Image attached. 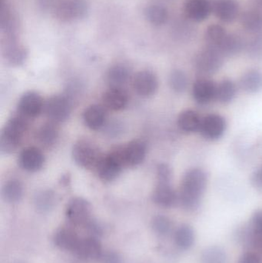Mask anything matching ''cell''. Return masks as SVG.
Listing matches in <instances>:
<instances>
[{
    "label": "cell",
    "instance_id": "obj_1",
    "mask_svg": "<svg viewBox=\"0 0 262 263\" xmlns=\"http://www.w3.org/2000/svg\"><path fill=\"white\" fill-rule=\"evenodd\" d=\"M207 182V174L201 168H191L186 172L178 194V203L184 210L193 211L199 207Z\"/></svg>",
    "mask_w": 262,
    "mask_h": 263
},
{
    "label": "cell",
    "instance_id": "obj_2",
    "mask_svg": "<svg viewBox=\"0 0 262 263\" xmlns=\"http://www.w3.org/2000/svg\"><path fill=\"white\" fill-rule=\"evenodd\" d=\"M27 118L23 116H15L6 123L0 135V149L2 153H13L23 140L27 130Z\"/></svg>",
    "mask_w": 262,
    "mask_h": 263
},
{
    "label": "cell",
    "instance_id": "obj_3",
    "mask_svg": "<svg viewBox=\"0 0 262 263\" xmlns=\"http://www.w3.org/2000/svg\"><path fill=\"white\" fill-rule=\"evenodd\" d=\"M72 157L78 166L90 170L96 168L103 156L95 144L87 140H80L74 145Z\"/></svg>",
    "mask_w": 262,
    "mask_h": 263
},
{
    "label": "cell",
    "instance_id": "obj_4",
    "mask_svg": "<svg viewBox=\"0 0 262 263\" xmlns=\"http://www.w3.org/2000/svg\"><path fill=\"white\" fill-rule=\"evenodd\" d=\"M89 12L86 0H60L53 9L54 14L62 22H72L85 18Z\"/></svg>",
    "mask_w": 262,
    "mask_h": 263
},
{
    "label": "cell",
    "instance_id": "obj_5",
    "mask_svg": "<svg viewBox=\"0 0 262 263\" xmlns=\"http://www.w3.org/2000/svg\"><path fill=\"white\" fill-rule=\"evenodd\" d=\"M124 167L126 166L119 148H118L109 154L103 156L97 165L96 170L102 180L111 182L119 176Z\"/></svg>",
    "mask_w": 262,
    "mask_h": 263
},
{
    "label": "cell",
    "instance_id": "obj_6",
    "mask_svg": "<svg viewBox=\"0 0 262 263\" xmlns=\"http://www.w3.org/2000/svg\"><path fill=\"white\" fill-rule=\"evenodd\" d=\"M66 216L72 225L84 227L92 219V205L84 198H73L67 204Z\"/></svg>",
    "mask_w": 262,
    "mask_h": 263
},
{
    "label": "cell",
    "instance_id": "obj_7",
    "mask_svg": "<svg viewBox=\"0 0 262 263\" xmlns=\"http://www.w3.org/2000/svg\"><path fill=\"white\" fill-rule=\"evenodd\" d=\"M223 55L214 48L206 46L195 59V66L199 73L211 75L219 70L223 66Z\"/></svg>",
    "mask_w": 262,
    "mask_h": 263
},
{
    "label": "cell",
    "instance_id": "obj_8",
    "mask_svg": "<svg viewBox=\"0 0 262 263\" xmlns=\"http://www.w3.org/2000/svg\"><path fill=\"white\" fill-rule=\"evenodd\" d=\"M44 109L51 121L55 123H62L66 121L70 116L72 103L67 97L55 95L47 100Z\"/></svg>",
    "mask_w": 262,
    "mask_h": 263
},
{
    "label": "cell",
    "instance_id": "obj_9",
    "mask_svg": "<svg viewBox=\"0 0 262 263\" xmlns=\"http://www.w3.org/2000/svg\"><path fill=\"white\" fill-rule=\"evenodd\" d=\"M103 246L98 238L88 236L82 237L74 254L86 262L99 261L103 253Z\"/></svg>",
    "mask_w": 262,
    "mask_h": 263
},
{
    "label": "cell",
    "instance_id": "obj_10",
    "mask_svg": "<svg viewBox=\"0 0 262 263\" xmlns=\"http://www.w3.org/2000/svg\"><path fill=\"white\" fill-rule=\"evenodd\" d=\"M2 50L5 60L11 66H18L23 64L27 57V51L24 46L18 43L17 36H4Z\"/></svg>",
    "mask_w": 262,
    "mask_h": 263
},
{
    "label": "cell",
    "instance_id": "obj_11",
    "mask_svg": "<svg viewBox=\"0 0 262 263\" xmlns=\"http://www.w3.org/2000/svg\"><path fill=\"white\" fill-rule=\"evenodd\" d=\"M226 126L224 117L218 114H209L201 119L199 132L207 140H218L224 135Z\"/></svg>",
    "mask_w": 262,
    "mask_h": 263
},
{
    "label": "cell",
    "instance_id": "obj_12",
    "mask_svg": "<svg viewBox=\"0 0 262 263\" xmlns=\"http://www.w3.org/2000/svg\"><path fill=\"white\" fill-rule=\"evenodd\" d=\"M122 158L126 167H135L144 161L147 153L146 143L141 140H134L119 147Z\"/></svg>",
    "mask_w": 262,
    "mask_h": 263
},
{
    "label": "cell",
    "instance_id": "obj_13",
    "mask_svg": "<svg viewBox=\"0 0 262 263\" xmlns=\"http://www.w3.org/2000/svg\"><path fill=\"white\" fill-rule=\"evenodd\" d=\"M44 107L43 99L35 92H26L18 101V112L20 115L27 119L38 117L43 112Z\"/></svg>",
    "mask_w": 262,
    "mask_h": 263
},
{
    "label": "cell",
    "instance_id": "obj_14",
    "mask_svg": "<svg viewBox=\"0 0 262 263\" xmlns=\"http://www.w3.org/2000/svg\"><path fill=\"white\" fill-rule=\"evenodd\" d=\"M183 10L186 18L198 23L207 20L212 13V3L210 0H186Z\"/></svg>",
    "mask_w": 262,
    "mask_h": 263
},
{
    "label": "cell",
    "instance_id": "obj_15",
    "mask_svg": "<svg viewBox=\"0 0 262 263\" xmlns=\"http://www.w3.org/2000/svg\"><path fill=\"white\" fill-rule=\"evenodd\" d=\"M135 92L143 97H150L156 92L158 87L156 76L149 70L140 71L133 80Z\"/></svg>",
    "mask_w": 262,
    "mask_h": 263
},
{
    "label": "cell",
    "instance_id": "obj_16",
    "mask_svg": "<svg viewBox=\"0 0 262 263\" xmlns=\"http://www.w3.org/2000/svg\"><path fill=\"white\" fill-rule=\"evenodd\" d=\"M18 162L25 171L35 173L41 170L44 165V155L36 147H27L20 153Z\"/></svg>",
    "mask_w": 262,
    "mask_h": 263
},
{
    "label": "cell",
    "instance_id": "obj_17",
    "mask_svg": "<svg viewBox=\"0 0 262 263\" xmlns=\"http://www.w3.org/2000/svg\"><path fill=\"white\" fill-rule=\"evenodd\" d=\"M217 85L212 80L201 78L195 81L192 88V96L196 103L206 105L216 99Z\"/></svg>",
    "mask_w": 262,
    "mask_h": 263
},
{
    "label": "cell",
    "instance_id": "obj_18",
    "mask_svg": "<svg viewBox=\"0 0 262 263\" xmlns=\"http://www.w3.org/2000/svg\"><path fill=\"white\" fill-rule=\"evenodd\" d=\"M239 5L235 0H217L212 3V12L223 23H230L239 15Z\"/></svg>",
    "mask_w": 262,
    "mask_h": 263
},
{
    "label": "cell",
    "instance_id": "obj_19",
    "mask_svg": "<svg viewBox=\"0 0 262 263\" xmlns=\"http://www.w3.org/2000/svg\"><path fill=\"white\" fill-rule=\"evenodd\" d=\"M152 199L156 205L163 208H171L178 203V195L176 193L171 182H158Z\"/></svg>",
    "mask_w": 262,
    "mask_h": 263
},
{
    "label": "cell",
    "instance_id": "obj_20",
    "mask_svg": "<svg viewBox=\"0 0 262 263\" xmlns=\"http://www.w3.org/2000/svg\"><path fill=\"white\" fill-rule=\"evenodd\" d=\"M82 237L71 227H62L54 235V243L60 250L74 253Z\"/></svg>",
    "mask_w": 262,
    "mask_h": 263
},
{
    "label": "cell",
    "instance_id": "obj_21",
    "mask_svg": "<svg viewBox=\"0 0 262 263\" xmlns=\"http://www.w3.org/2000/svg\"><path fill=\"white\" fill-rule=\"evenodd\" d=\"M0 29L4 36H17L18 21L7 0L0 2Z\"/></svg>",
    "mask_w": 262,
    "mask_h": 263
},
{
    "label": "cell",
    "instance_id": "obj_22",
    "mask_svg": "<svg viewBox=\"0 0 262 263\" xmlns=\"http://www.w3.org/2000/svg\"><path fill=\"white\" fill-rule=\"evenodd\" d=\"M103 101L107 109L119 111L125 109L129 102L126 91L122 88H111L103 94Z\"/></svg>",
    "mask_w": 262,
    "mask_h": 263
},
{
    "label": "cell",
    "instance_id": "obj_23",
    "mask_svg": "<svg viewBox=\"0 0 262 263\" xmlns=\"http://www.w3.org/2000/svg\"><path fill=\"white\" fill-rule=\"evenodd\" d=\"M83 120L89 129L92 130H98L106 123V110L103 106L91 105L85 109L83 112Z\"/></svg>",
    "mask_w": 262,
    "mask_h": 263
},
{
    "label": "cell",
    "instance_id": "obj_24",
    "mask_svg": "<svg viewBox=\"0 0 262 263\" xmlns=\"http://www.w3.org/2000/svg\"><path fill=\"white\" fill-rule=\"evenodd\" d=\"M145 16L151 24L155 26L164 25L169 18V11L163 3L154 2L146 6Z\"/></svg>",
    "mask_w": 262,
    "mask_h": 263
},
{
    "label": "cell",
    "instance_id": "obj_25",
    "mask_svg": "<svg viewBox=\"0 0 262 263\" xmlns=\"http://www.w3.org/2000/svg\"><path fill=\"white\" fill-rule=\"evenodd\" d=\"M130 78V71L125 65L118 64L112 66L108 71L106 80L111 88H122Z\"/></svg>",
    "mask_w": 262,
    "mask_h": 263
},
{
    "label": "cell",
    "instance_id": "obj_26",
    "mask_svg": "<svg viewBox=\"0 0 262 263\" xmlns=\"http://www.w3.org/2000/svg\"><path fill=\"white\" fill-rule=\"evenodd\" d=\"M240 23L247 32L260 33L262 31V12L255 8L245 11L240 16Z\"/></svg>",
    "mask_w": 262,
    "mask_h": 263
},
{
    "label": "cell",
    "instance_id": "obj_27",
    "mask_svg": "<svg viewBox=\"0 0 262 263\" xmlns=\"http://www.w3.org/2000/svg\"><path fill=\"white\" fill-rule=\"evenodd\" d=\"M244 42L241 37L235 34L228 33L223 42L214 49L218 50L223 57H231L241 52L244 48Z\"/></svg>",
    "mask_w": 262,
    "mask_h": 263
},
{
    "label": "cell",
    "instance_id": "obj_28",
    "mask_svg": "<svg viewBox=\"0 0 262 263\" xmlns=\"http://www.w3.org/2000/svg\"><path fill=\"white\" fill-rule=\"evenodd\" d=\"M201 119L195 111L185 110L180 114L178 118V126L185 133H195L199 131Z\"/></svg>",
    "mask_w": 262,
    "mask_h": 263
},
{
    "label": "cell",
    "instance_id": "obj_29",
    "mask_svg": "<svg viewBox=\"0 0 262 263\" xmlns=\"http://www.w3.org/2000/svg\"><path fill=\"white\" fill-rule=\"evenodd\" d=\"M241 89L249 93H256L262 90V72L257 69L246 72L240 80Z\"/></svg>",
    "mask_w": 262,
    "mask_h": 263
},
{
    "label": "cell",
    "instance_id": "obj_30",
    "mask_svg": "<svg viewBox=\"0 0 262 263\" xmlns=\"http://www.w3.org/2000/svg\"><path fill=\"white\" fill-rule=\"evenodd\" d=\"M175 245L180 250H187L192 247L195 242V233L192 227L183 224L180 226L174 234Z\"/></svg>",
    "mask_w": 262,
    "mask_h": 263
},
{
    "label": "cell",
    "instance_id": "obj_31",
    "mask_svg": "<svg viewBox=\"0 0 262 263\" xmlns=\"http://www.w3.org/2000/svg\"><path fill=\"white\" fill-rule=\"evenodd\" d=\"M56 202V195L50 190H42L36 193L34 198L35 208L41 213L51 211L55 207Z\"/></svg>",
    "mask_w": 262,
    "mask_h": 263
},
{
    "label": "cell",
    "instance_id": "obj_32",
    "mask_svg": "<svg viewBox=\"0 0 262 263\" xmlns=\"http://www.w3.org/2000/svg\"><path fill=\"white\" fill-rule=\"evenodd\" d=\"M3 199L9 203H16L21 200L23 196V185L18 180L8 181L2 190Z\"/></svg>",
    "mask_w": 262,
    "mask_h": 263
},
{
    "label": "cell",
    "instance_id": "obj_33",
    "mask_svg": "<svg viewBox=\"0 0 262 263\" xmlns=\"http://www.w3.org/2000/svg\"><path fill=\"white\" fill-rule=\"evenodd\" d=\"M58 137V127L54 122L45 123L37 132V139L39 142L46 146L55 144Z\"/></svg>",
    "mask_w": 262,
    "mask_h": 263
},
{
    "label": "cell",
    "instance_id": "obj_34",
    "mask_svg": "<svg viewBox=\"0 0 262 263\" xmlns=\"http://www.w3.org/2000/svg\"><path fill=\"white\" fill-rule=\"evenodd\" d=\"M236 95V86L229 80L221 81L217 86L216 100L223 104L231 103Z\"/></svg>",
    "mask_w": 262,
    "mask_h": 263
},
{
    "label": "cell",
    "instance_id": "obj_35",
    "mask_svg": "<svg viewBox=\"0 0 262 263\" xmlns=\"http://www.w3.org/2000/svg\"><path fill=\"white\" fill-rule=\"evenodd\" d=\"M226 29L219 24H212L208 26L205 33V40L207 46L216 48L227 35Z\"/></svg>",
    "mask_w": 262,
    "mask_h": 263
},
{
    "label": "cell",
    "instance_id": "obj_36",
    "mask_svg": "<svg viewBox=\"0 0 262 263\" xmlns=\"http://www.w3.org/2000/svg\"><path fill=\"white\" fill-rule=\"evenodd\" d=\"M172 222L167 216L158 215L152 221V228L157 235L160 236H168L172 230Z\"/></svg>",
    "mask_w": 262,
    "mask_h": 263
},
{
    "label": "cell",
    "instance_id": "obj_37",
    "mask_svg": "<svg viewBox=\"0 0 262 263\" xmlns=\"http://www.w3.org/2000/svg\"><path fill=\"white\" fill-rule=\"evenodd\" d=\"M169 85L172 90L175 92L181 93L184 92L188 86L187 76L180 69L172 71L169 77Z\"/></svg>",
    "mask_w": 262,
    "mask_h": 263
},
{
    "label": "cell",
    "instance_id": "obj_38",
    "mask_svg": "<svg viewBox=\"0 0 262 263\" xmlns=\"http://www.w3.org/2000/svg\"><path fill=\"white\" fill-rule=\"evenodd\" d=\"M203 263H227V256L223 249L209 247L205 250L201 256Z\"/></svg>",
    "mask_w": 262,
    "mask_h": 263
},
{
    "label": "cell",
    "instance_id": "obj_39",
    "mask_svg": "<svg viewBox=\"0 0 262 263\" xmlns=\"http://www.w3.org/2000/svg\"><path fill=\"white\" fill-rule=\"evenodd\" d=\"M172 170L167 164H159L157 167V180L158 182H171Z\"/></svg>",
    "mask_w": 262,
    "mask_h": 263
},
{
    "label": "cell",
    "instance_id": "obj_40",
    "mask_svg": "<svg viewBox=\"0 0 262 263\" xmlns=\"http://www.w3.org/2000/svg\"><path fill=\"white\" fill-rule=\"evenodd\" d=\"M99 262L100 263H125L121 255L112 250L103 252Z\"/></svg>",
    "mask_w": 262,
    "mask_h": 263
},
{
    "label": "cell",
    "instance_id": "obj_41",
    "mask_svg": "<svg viewBox=\"0 0 262 263\" xmlns=\"http://www.w3.org/2000/svg\"><path fill=\"white\" fill-rule=\"evenodd\" d=\"M249 52L255 57H261L262 55V35H257L249 43Z\"/></svg>",
    "mask_w": 262,
    "mask_h": 263
},
{
    "label": "cell",
    "instance_id": "obj_42",
    "mask_svg": "<svg viewBox=\"0 0 262 263\" xmlns=\"http://www.w3.org/2000/svg\"><path fill=\"white\" fill-rule=\"evenodd\" d=\"M84 227L89 233V236L99 238V236L103 234V228L93 218Z\"/></svg>",
    "mask_w": 262,
    "mask_h": 263
},
{
    "label": "cell",
    "instance_id": "obj_43",
    "mask_svg": "<svg viewBox=\"0 0 262 263\" xmlns=\"http://www.w3.org/2000/svg\"><path fill=\"white\" fill-rule=\"evenodd\" d=\"M238 263H261V258L258 253L249 252L240 257Z\"/></svg>",
    "mask_w": 262,
    "mask_h": 263
},
{
    "label": "cell",
    "instance_id": "obj_44",
    "mask_svg": "<svg viewBox=\"0 0 262 263\" xmlns=\"http://www.w3.org/2000/svg\"><path fill=\"white\" fill-rule=\"evenodd\" d=\"M252 184L257 189H262V167L261 168H258V170L255 172L252 175Z\"/></svg>",
    "mask_w": 262,
    "mask_h": 263
},
{
    "label": "cell",
    "instance_id": "obj_45",
    "mask_svg": "<svg viewBox=\"0 0 262 263\" xmlns=\"http://www.w3.org/2000/svg\"><path fill=\"white\" fill-rule=\"evenodd\" d=\"M252 224H253V229L262 232V210L257 211L254 214L253 218H252Z\"/></svg>",
    "mask_w": 262,
    "mask_h": 263
},
{
    "label": "cell",
    "instance_id": "obj_46",
    "mask_svg": "<svg viewBox=\"0 0 262 263\" xmlns=\"http://www.w3.org/2000/svg\"><path fill=\"white\" fill-rule=\"evenodd\" d=\"M57 3H54V0H38V4L43 9H50V8H55Z\"/></svg>",
    "mask_w": 262,
    "mask_h": 263
}]
</instances>
